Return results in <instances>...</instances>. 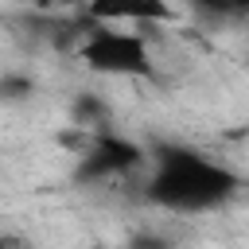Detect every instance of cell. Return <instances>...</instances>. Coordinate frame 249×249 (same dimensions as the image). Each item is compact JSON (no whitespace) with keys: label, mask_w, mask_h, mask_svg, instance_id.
<instances>
[{"label":"cell","mask_w":249,"mask_h":249,"mask_svg":"<svg viewBox=\"0 0 249 249\" xmlns=\"http://www.w3.org/2000/svg\"><path fill=\"white\" fill-rule=\"evenodd\" d=\"M241 187V175L195 148L183 144H156L152 171L144 179V198L160 210L175 214H202L230 202Z\"/></svg>","instance_id":"1"},{"label":"cell","mask_w":249,"mask_h":249,"mask_svg":"<svg viewBox=\"0 0 249 249\" xmlns=\"http://www.w3.org/2000/svg\"><path fill=\"white\" fill-rule=\"evenodd\" d=\"M78 58L93 74L109 78H148L156 70L148 39L132 27H109V23H89V31H82Z\"/></svg>","instance_id":"2"},{"label":"cell","mask_w":249,"mask_h":249,"mask_svg":"<svg viewBox=\"0 0 249 249\" xmlns=\"http://www.w3.org/2000/svg\"><path fill=\"white\" fill-rule=\"evenodd\" d=\"M144 163H152V156H148L136 140L105 128V132H93V136L86 140V148L78 152V171H74V179H78V183H101V179L132 175V171H140Z\"/></svg>","instance_id":"3"},{"label":"cell","mask_w":249,"mask_h":249,"mask_svg":"<svg viewBox=\"0 0 249 249\" xmlns=\"http://www.w3.org/2000/svg\"><path fill=\"white\" fill-rule=\"evenodd\" d=\"M89 23L109 27H144V23H171L175 4L171 0H89L86 4Z\"/></svg>","instance_id":"4"},{"label":"cell","mask_w":249,"mask_h":249,"mask_svg":"<svg viewBox=\"0 0 249 249\" xmlns=\"http://www.w3.org/2000/svg\"><path fill=\"white\" fill-rule=\"evenodd\" d=\"M109 117L113 113H109V105H105L101 93H93V89L74 93V101H70V124L74 128H82V132H105Z\"/></svg>","instance_id":"5"},{"label":"cell","mask_w":249,"mask_h":249,"mask_svg":"<svg viewBox=\"0 0 249 249\" xmlns=\"http://www.w3.org/2000/svg\"><path fill=\"white\" fill-rule=\"evenodd\" d=\"M35 93V82L27 78V74H16V70H8L4 78H0V97L8 101V105H19V101H27Z\"/></svg>","instance_id":"6"},{"label":"cell","mask_w":249,"mask_h":249,"mask_svg":"<svg viewBox=\"0 0 249 249\" xmlns=\"http://www.w3.org/2000/svg\"><path fill=\"white\" fill-rule=\"evenodd\" d=\"M121 249H175V241L167 233H160V230H136Z\"/></svg>","instance_id":"7"},{"label":"cell","mask_w":249,"mask_h":249,"mask_svg":"<svg viewBox=\"0 0 249 249\" xmlns=\"http://www.w3.org/2000/svg\"><path fill=\"white\" fill-rule=\"evenodd\" d=\"M86 4H89V0H31V8H35V12H43V16H66V12H86Z\"/></svg>","instance_id":"8"},{"label":"cell","mask_w":249,"mask_h":249,"mask_svg":"<svg viewBox=\"0 0 249 249\" xmlns=\"http://www.w3.org/2000/svg\"><path fill=\"white\" fill-rule=\"evenodd\" d=\"M187 12H195V16H202V19H218V12H222V4L226 0H179Z\"/></svg>","instance_id":"9"}]
</instances>
